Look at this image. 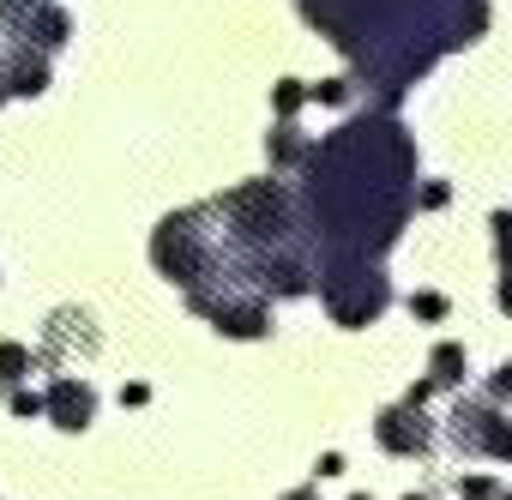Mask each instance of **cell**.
<instances>
[{
	"label": "cell",
	"instance_id": "cell-1",
	"mask_svg": "<svg viewBox=\"0 0 512 500\" xmlns=\"http://www.w3.org/2000/svg\"><path fill=\"white\" fill-rule=\"evenodd\" d=\"M410 175L416 157L392 115H356L308 151V199L320 217V296L338 326H368L392 302L380 254L398 241V223L416 205Z\"/></svg>",
	"mask_w": 512,
	"mask_h": 500
},
{
	"label": "cell",
	"instance_id": "cell-2",
	"mask_svg": "<svg viewBox=\"0 0 512 500\" xmlns=\"http://www.w3.org/2000/svg\"><path fill=\"white\" fill-rule=\"evenodd\" d=\"M452 446L458 452H482V458H512V422L494 410V404H482V398H464L458 410H452Z\"/></svg>",
	"mask_w": 512,
	"mask_h": 500
},
{
	"label": "cell",
	"instance_id": "cell-3",
	"mask_svg": "<svg viewBox=\"0 0 512 500\" xmlns=\"http://www.w3.org/2000/svg\"><path fill=\"white\" fill-rule=\"evenodd\" d=\"M374 440H380L386 452H398V458H422V452L434 446V428L422 422V410H410V404H392V410H380V422H374Z\"/></svg>",
	"mask_w": 512,
	"mask_h": 500
},
{
	"label": "cell",
	"instance_id": "cell-4",
	"mask_svg": "<svg viewBox=\"0 0 512 500\" xmlns=\"http://www.w3.org/2000/svg\"><path fill=\"white\" fill-rule=\"evenodd\" d=\"M43 416H49L55 428H67V434H79V428H91V416H97V392H91L79 374H61V380L49 386V398H43Z\"/></svg>",
	"mask_w": 512,
	"mask_h": 500
},
{
	"label": "cell",
	"instance_id": "cell-5",
	"mask_svg": "<svg viewBox=\"0 0 512 500\" xmlns=\"http://www.w3.org/2000/svg\"><path fill=\"white\" fill-rule=\"evenodd\" d=\"M49 85V61H43V49H13V61H7V73H0V97H37Z\"/></svg>",
	"mask_w": 512,
	"mask_h": 500
},
{
	"label": "cell",
	"instance_id": "cell-6",
	"mask_svg": "<svg viewBox=\"0 0 512 500\" xmlns=\"http://www.w3.org/2000/svg\"><path fill=\"white\" fill-rule=\"evenodd\" d=\"M19 25H25V49L37 43V49H61L67 37H73V19L55 7V0H37L31 13H19Z\"/></svg>",
	"mask_w": 512,
	"mask_h": 500
},
{
	"label": "cell",
	"instance_id": "cell-7",
	"mask_svg": "<svg viewBox=\"0 0 512 500\" xmlns=\"http://www.w3.org/2000/svg\"><path fill=\"white\" fill-rule=\"evenodd\" d=\"M266 151H272V163H278V169H290V163H308L314 139H302V127H296V121H278V133L266 139Z\"/></svg>",
	"mask_w": 512,
	"mask_h": 500
},
{
	"label": "cell",
	"instance_id": "cell-8",
	"mask_svg": "<svg viewBox=\"0 0 512 500\" xmlns=\"http://www.w3.org/2000/svg\"><path fill=\"white\" fill-rule=\"evenodd\" d=\"M428 368H434V386H458L464 380V344H434Z\"/></svg>",
	"mask_w": 512,
	"mask_h": 500
},
{
	"label": "cell",
	"instance_id": "cell-9",
	"mask_svg": "<svg viewBox=\"0 0 512 500\" xmlns=\"http://www.w3.org/2000/svg\"><path fill=\"white\" fill-rule=\"evenodd\" d=\"M37 368V356L25 350V344H0V386H13V380H25Z\"/></svg>",
	"mask_w": 512,
	"mask_h": 500
},
{
	"label": "cell",
	"instance_id": "cell-10",
	"mask_svg": "<svg viewBox=\"0 0 512 500\" xmlns=\"http://www.w3.org/2000/svg\"><path fill=\"white\" fill-rule=\"evenodd\" d=\"M302 103H308V85H296V79H284V85H272V109H278L284 121H290V115H296Z\"/></svg>",
	"mask_w": 512,
	"mask_h": 500
},
{
	"label": "cell",
	"instance_id": "cell-11",
	"mask_svg": "<svg viewBox=\"0 0 512 500\" xmlns=\"http://www.w3.org/2000/svg\"><path fill=\"white\" fill-rule=\"evenodd\" d=\"M410 314H416V320H446V296H440V290H416V296H410Z\"/></svg>",
	"mask_w": 512,
	"mask_h": 500
},
{
	"label": "cell",
	"instance_id": "cell-12",
	"mask_svg": "<svg viewBox=\"0 0 512 500\" xmlns=\"http://www.w3.org/2000/svg\"><path fill=\"white\" fill-rule=\"evenodd\" d=\"M458 494L464 500H494L500 488H494V476H458Z\"/></svg>",
	"mask_w": 512,
	"mask_h": 500
},
{
	"label": "cell",
	"instance_id": "cell-13",
	"mask_svg": "<svg viewBox=\"0 0 512 500\" xmlns=\"http://www.w3.org/2000/svg\"><path fill=\"white\" fill-rule=\"evenodd\" d=\"M308 97H320V103H344V97H350V79H326V85H314Z\"/></svg>",
	"mask_w": 512,
	"mask_h": 500
},
{
	"label": "cell",
	"instance_id": "cell-14",
	"mask_svg": "<svg viewBox=\"0 0 512 500\" xmlns=\"http://www.w3.org/2000/svg\"><path fill=\"white\" fill-rule=\"evenodd\" d=\"M446 199H452V187H446V181H428V187L416 193V205H446Z\"/></svg>",
	"mask_w": 512,
	"mask_h": 500
},
{
	"label": "cell",
	"instance_id": "cell-15",
	"mask_svg": "<svg viewBox=\"0 0 512 500\" xmlns=\"http://www.w3.org/2000/svg\"><path fill=\"white\" fill-rule=\"evenodd\" d=\"M13 410H19V416H43V398H37V392H13Z\"/></svg>",
	"mask_w": 512,
	"mask_h": 500
},
{
	"label": "cell",
	"instance_id": "cell-16",
	"mask_svg": "<svg viewBox=\"0 0 512 500\" xmlns=\"http://www.w3.org/2000/svg\"><path fill=\"white\" fill-rule=\"evenodd\" d=\"M488 392H494V398H512V362H500V374L488 380Z\"/></svg>",
	"mask_w": 512,
	"mask_h": 500
},
{
	"label": "cell",
	"instance_id": "cell-17",
	"mask_svg": "<svg viewBox=\"0 0 512 500\" xmlns=\"http://www.w3.org/2000/svg\"><path fill=\"white\" fill-rule=\"evenodd\" d=\"M37 7V0H0V13H7V19H19V13H31Z\"/></svg>",
	"mask_w": 512,
	"mask_h": 500
},
{
	"label": "cell",
	"instance_id": "cell-18",
	"mask_svg": "<svg viewBox=\"0 0 512 500\" xmlns=\"http://www.w3.org/2000/svg\"><path fill=\"white\" fill-rule=\"evenodd\" d=\"M284 500H320V494H314V488H290Z\"/></svg>",
	"mask_w": 512,
	"mask_h": 500
},
{
	"label": "cell",
	"instance_id": "cell-19",
	"mask_svg": "<svg viewBox=\"0 0 512 500\" xmlns=\"http://www.w3.org/2000/svg\"><path fill=\"white\" fill-rule=\"evenodd\" d=\"M494 500H512V488H500V494H494Z\"/></svg>",
	"mask_w": 512,
	"mask_h": 500
},
{
	"label": "cell",
	"instance_id": "cell-20",
	"mask_svg": "<svg viewBox=\"0 0 512 500\" xmlns=\"http://www.w3.org/2000/svg\"><path fill=\"white\" fill-rule=\"evenodd\" d=\"M350 500H374V494H350Z\"/></svg>",
	"mask_w": 512,
	"mask_h": 500
},
{
	"label": "cell",
	"instance_id": "cell-21",
	"mask_svg": "<svg viewBox=\"0 0 512 500\" xmlns=\"http://www.w3.org/2000/svg\"><path fill=\"white\" fill-rule=\"evenodd\" d=\"M404 500H428V494H404Z\"/></svg>",
	"mask_w": 512,
	"mask_h": 500
}]
</instances>
